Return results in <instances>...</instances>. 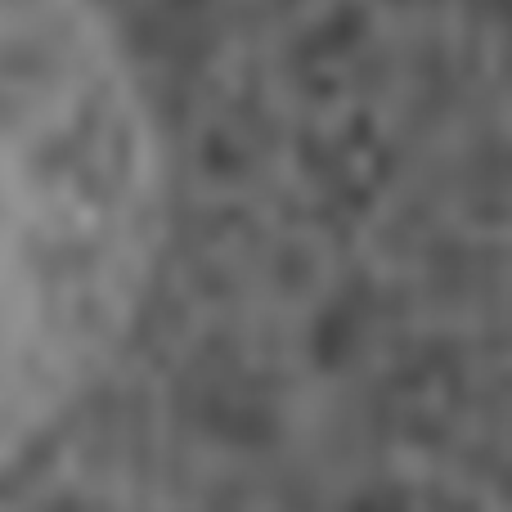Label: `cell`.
Here are the masks:
<instances>
[{"label": "cell", "mask_w": 512, "mask_h": 512, "mask_svg": "<svg viewBox=\"0 0 512 512\" xmlns=\"http://www.w3.org/2000/svg\"><path fill=\"white\" fill-rule=\"evenodd\" d=\"M171 230L167 126L104 0H0V477L113 373Z\"/></svg>", "instance_id": "obj_1"}]
</instances>
